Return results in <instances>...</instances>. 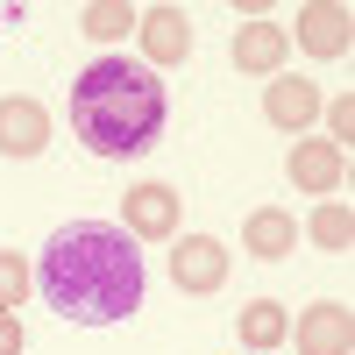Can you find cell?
I'll list each match as a JSON object with an SVG mask.
<instances>
[{
  "instance_id": "cell-1",
  "label": "cell",
  "mask_w": 355,
  "mask_h": 355,
  "mask_svg": "<svg viewBox=\"0 0 355 355\" xmlns=\"http://www.w3.org/2000/svg\"><path fill=\"white\" fill-rule=\"evenodd\" d=\"M43 306L71 327H114L142 306V249L114 220H64L43 242Z\"/></svg>"
},
{
  "instance_id": "cell-2",
  "label": "cell",
  "mask_w": 355,
  "mask_h": 355,
  "mask_svg": "<svg viewBox=\"0 0 355 355\" xmlns=\"http://www.w3.org/2000/svg\"><path fill=\"white\" fill-rule=\"evenodd\" d=\"M164 78L135 57H93L78 78H71V100H64V121L78 135L85 157H107V164H128L142 157L150 142L164 135Z\"/></svg>"
},
{
  "instance_id": "cell-3",
  "label": "cell",
  "mask_w": 355,
  "mask_h": 355,
  "mask_svg": "<svg viewBox=\"0 0 355 355\" xmlns=\"http://www.w3.org/2000/svg\"><path fill=\"white\" fill-rule=\"evenodd\" d=\"M178 220H185V199H178V185H164V178H150V185H128V199H121V227L135 234V242H171Z\"/></svg>"
},
{
  "instance_id": "cell-4",
  "label": "cell",
  "mask_w": 355,
  "mask_h": 355,
  "mask_svg": "<svg viewBox=\"0 0 355 355\" xmlns=\"http://www.w3.org/2000/svg\"><path fill=\"white\" fill-rule=\"evenodd\" d=\"M43 150H50V107L28 100V93H8V100H0V157L28 164Z\"/></svg>"
},
{
  "instance_id": "cell-5",
  "label": "cell",
  "mask_w": 355,
  "mask_h": 355,
  "mask_svg": "<svg viewBox=\"0 0 355 355\" xmlns=\"http://www.w3.org/2000/svg\"><path fill=\"white\" fill-rule=\"evenodd\" d=\"M171 284L178 291H220L227 284V242L220 234H185V242H171Z\"/></svg>"
},
{
  "instance_id": "cell-6",
  "label": "cell",
  "mask_w": 355,
  "mask_h": 355,
  "mask_svg": "<svg viewBox=\"0 0 355 355\" xmlns=\"http://www.w3.org/2000/svg\"><path fill=\"white\" fill-rule=\"evenodd\" d=\"M355 348V313L348 299H313L299 313V355H348Z\"/></svg>"
},
{
  "instance_id": "cell-7",
  "label": "cell",
  "mask_w": 355,
  "mask_h": 355,
  "mask_svg": "<svg viewBox=\"0 0 355 355\" xmlns=\"http://www.w3.org/2000/svg\"><path fill=\"white\" fill-rule=\"evenodd\" d=\"M348 43H355V15L341 8V0H313V8H299V50L341 57Z\"/></svg>"
},
{
  "instance_id": "cell-8",
  "label": "cell",
  "mask_w": 355,
  "mask_h": 355,
  "mask_svg": "<svg viewBox=\"0 0 355 355\" xmlns=\"http://www.w3.org/2000/svg\"><path fill=\"white\" fill-rule=\"evenodd\" d=\"M142 50H150V71H164V64H185L192 57V21L178 15V8H142Z\"/></svg>"
},
{
  "instance_id": "cell-9",
  "label": "cell",
  "mask_w": 355,
  "mask_h": 355,
  "mask_svg": "<svg viewBox=\"0 0 355 355\" xmlns=\"http://www.w3.org/2000/svg\"><path fill=\"white\" fill-rule=\"evenodd\" d=\"M242 242L256 263H284L291 249H299V220L284 214V206H256V214L242 220Z\"/></svg>"
},
{
  "instance_id": "cell-10",
  "label": "cell",
  "mask_w": 355,
  "mask_h": 355,
  "mask_svg": "<svg viewBox=\"0 0 355 355\" xmlns=\"http://www.w3.org/2000/svg\"><path fill=\"white\" fill-rule=\"evenodd\" d=\"M234 64L256 71V78H277L284 71V28L277 21H242L234 28Z\"/></svg>"
},
{
  "instance_id": "cell-11",
  "label": "cell",
  "mask_w": 355,
  "mask_h": 355,
  "mask_svg": "<svg viewBox=\"0 0 355 355\" xmlns=\"http://www.w3.org/2000/svg\"><path fill=\"white\" fill-rule=\"evenodd\" d=\"M341 178H348V157L334 150V142H291V185H306V192L327 199Z\"/></svg>"
},
{
  "instance_id": "cell-12",
  "label": "cell",
  "mask_w": 355,
  "mask_h": 355,
  "mask_svg": "<svg viewBox=\"0 0 355 355\" xmlns=\"http://www.w3.org/2000/svg\"><path fill=\"white\" fill-rule=\"evenodd\" d=\"M263 114H270V121L277 128H313V114H320V93H313V85L299 78V71H277L270 85H263Z\"/></svg>"
},
{
  "instance_id": "cell-13",
  "label": "cell",
  "mask_w": 355,
  "mask_h": 355,
  "mask_svg": "<svg viewBox=\"0 0 355 355\" xmlns=\"http://www.w3.org/2000/svg\"><path fill=\"white\" fill-rule=\"evenodd\" d=\"M234 334H242L249 355H277L284 348V306L277 299H249L242 313H234Z\"/></svg>"
},
{
  "instance_id": "cell-14",
  "label": "cell",
  "mask_w": 355,
  "mask_h": 355,
  "mask_svg": "<svg viewBox=\"0 0 355 355\" xmlns=\"http://www.w3.org/2000/svg\"><path fill=\"white\" fill-rule=\"evenodd\" d=\"M306 227H313V242H320V249H334V256L355 249V214H348V199H341V206H334V199H320Z\"/></svg>"
},
{
  "instance_id": "cell-15",
  "label": "cell",
  "mask_w": 355,
  "mask_h": 355,
  "mask_svg": "<svg viewBox=\"0 0 355 355\" xmlns=\"http://www.w3.org/2000/svg\"><path fill=\"white\" fill-rule=\"evenodd\" d=\"M135 21H142V8H128V0H93V8H85V36L93 43H121Z\"/></svg>"
},
{
  "instance_id": "cell-16",
  "label": "cell",
  "mask_w": 355,
  "mask_h": 355,
  "mask_svg": "<svg viewBox=\"0 0 355 355\" xmlns=\"http://www.w3.org/2000/svg\"><path fill=\"white\" fill-rule=\"evenodd\" d=\"M21 299H28V263L15 249H0V313H15Z\"/></svg>"
},
{
  "instance_id": "cell-17",
  "label": "cell",
  "mask_w": 355,
  "mask_h": 355,
  "mask_svg": "<svg viewBox=\"0 0 355 355\" xmlns=\"http://www.w3.org/2000/svg\"><path fill=\"white\" fill-rule=\"evenodd\" d=\"M334 135H341V142H334V150L348 157V142H355V100H348V93L334 100Z\"/></svg>"
},
{
  "instance_id": "cell-18",
  "label": "cell",
  "mask_w": 355,
  "mask_h": 355,
  "mask_svg": "<svg viewBox=\"0 0 355 355\" xmlns=\"http://www.w3.org/2000/svg\"><path fill=\"white\" fill-rule=\"evenodd\" d=\"M0 355H21V320L0 313Z\"/></svg>"
}]
</instances>
